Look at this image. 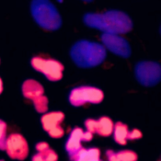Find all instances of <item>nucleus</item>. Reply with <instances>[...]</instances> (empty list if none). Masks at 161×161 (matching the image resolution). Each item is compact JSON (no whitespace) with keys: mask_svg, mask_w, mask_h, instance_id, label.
Returning <instances> with one entry per match:
<instances>
[{"mask_svg":"<svg viewBox=\"0 0 161 161\" xmlns=\"http://www.w3.org/2000/svg\"><path fill=\"white\" fill-rule=\"evenodd\" d=\"M84 22L87 26L105 33L125 34L133 27L128 15L118 10H109L103 13H88L84 16Z\"/></svg>","mask_w":161,"mask_h":161,"instance_id":"obj_1","label":"nucleus"},{"mask_svg":"<svg viewBox=\"0 0 161 161\" xmlns=\"http://www.w3.org/2000/svg\"><path fill=\"white\" fill-rule=\"evenodd\" d=\"M70 55L77 67L87 69L102 64L106 57V50L99 43L82 40L72 47Z\"/></svg>","mask_w":161,"mask_h":161,"instance_id":"obj_2","label":"nucleus"},{"mask_svg":"<svg viewBox=\"0 0 161 161\" xmlns=\"http://www.w3.org/2000/svg\"><path fill=\"white\" fill-rule=\"evenodd\" d=\"M30 9L35 21L42 28L55 31L60 28L61 16L49 0H32Z\"/></svg>","mask_w":161,"mask_h":161,"instance_id":"obj_3","label":"nucleus"},{"mask_svg":"<svg viewBox=\"0 0 161 161\" xmlns=\"http://www.w3.org/2000/svg\"><path fill=\"white\" fill-rule=\"evenodd\" d=\"M21 91L25 98L33 102L36 112L41 114L47 112L48 99L44 95L45 90L41 83L35 79H26L22 84Z\"/></svg>","mask_w":161,"mask_h":161,"instance_id":"obj_4","label":"nucleus"},{"mask_svg":"<svg viewBox=\"0 0 161 161\" xmlns=\"http://www.w3.org/2000/svg\"><path fill=\"white\" fill-rule=\"evenodd\" d=\"M104 93L100 89L88 86H79L70 92L69 101L74 107H79L87 103L97 104L101 103L104 99Z\"/></svg>","mask_w":161,"mask_h":161,"instance_id":"obj_5","label":"nucleus"},{"mask_svg":"<svg viewBox=\"0 0 161 161\" xmlns=\"http://www.w3.org/2000/svg\"><path fill=\"white\" fill-rule=\"evenodd\" d=\"M137 81L145 87L157 85L161 79V67L158 63L153 61H142L135 67Z\"/></svg>","mask_w":161,"mask_h":161,"instance_id":"obj_6","label":"nucleus"},{"mask_svg":"<svg viewBox=\"0 0 161 161\" xmlns=\"http://www.w3.org/2000/svg\"><path fill=\"white\" fill-rule=\"evenodd\" d=\"M31 67L42 74L48 80L57 82L63 77L64 66L58 60L42 57H34L31 60Z\"/></svg>","mask_w":161,"mask_h":161,"instance_id":"obj_7","label":"nucleus"},{"mask_svg":"<svg viewBox=\"0 0 161 161\" xmlns=\"http://www.w3.org/2000/svg\"><path fill=\"white\" fill-rule=\"evenodd\" d=\"M4 151L10 158L22 161L28 156L29 147L26 138L22 135L13 133L8 136Z\"/></svg>","mask_w":161,"mask_h":161,"instance_id":"obj_8","label":"nucleus"},{"mask_svg":"<svg viewBox=\"0 0 161 161\" xmlns=\"http://www.w3.org/2000/svg\"><path fill=\"white\" fill-rule=\"evenodd\" d=\"M103 45L113 53L123 58H128L131 53L128 41L118 34L103 33L101 36Z\"/></svg>","mask_w":161,"mask_h":161,"instance_id":"obj_9","label":"nucleus"},{"mask_svg":"<svg viewBox=\"0 0 161 161\" xmlns=\"http://www.w3.org/2000/svg\"><path fill=\"white\" fill-rule=\"evenodd\" d=\"M64 119L65 114L62 111L46 112L41 118V124L43 129L51 138L58 139L64 135V130L61 126Z\"/></svg>","mask_w":161,"mask_h":161,"instance_id":"obj_10","label":"nucleus"},{"mask_svg":"<svg viewBox=\"0 0 161 161\" xmlns=\"http://www.w3.org/2000/svg\"><path fill=\"white\" fill-rule=\"evenodd\" d=\"M93 134L88 131H84L80 128H74L65 143V150L69 156H71L80 150L82 142H89L92 139Z\"/></svg>","mask_w":161,"mask_h":161,"instance_id":"obj_11","label":"nucleus"},{"mask_svg":"<svg viewBox=\"0 0 161 161\" xmlns=\"http://www.w3.org/2000/svg\"><path fill=\"white\" fill-rule=\"evenodd\" d=\"M101 152L97 148H82L74 155L69 156L70 161H101Z\"/></svg>","mask_w":161,"mask_h":161,"instance_id":"obj_12","label":"nucleus"},{"mask_svg":"<svg viewBox=\"0 0 161 161\" xmlns=\"http://www.w3.org/2000/svg\"><path fill=\"white\" fill-rule=\"evenodd\" d=\"M114 123L112 119L108 116H102L98 119H95L94 133L107 137L113 134Z\"/></svg>","mask_w":161,"mask_h":161,"instance_id":"obj_13","label":"nucleus"},{"mask_svg":"<svg viewBox=\"0 0 161 161\" xmlns=\"http://www.w3.org/2000/svg\"><path fill=\"white\" fill-rule=\"evenodd\" d=\"M108 161H137L136 153L131 150H123L115 152L112 150H108L106 152Z\"/></svg>","mask_w":161,"mask_h":161,"instance_id":"obj_14","label":"nucleus"},{"mask_svg":"<svg viewBox=\"0 0 161 161\" xmlns=\"http://www.w3.org/2000/svg\"><path fill=\"white\" fill-rule=\"evenodd\" d=\"M129 130L128 126L121 121L114 124L113 137L116 143L120 145H125L127 143Z\"/></svg>","mask_w":161,"mask_h":161,"instance_id":"obj_15","label":"nucleus"},{"mask_svg":"<svg viewBox=\"0 0 161 161\" xmlns=\"http://www.w3.org/2000/svg\"><path fill=\"white\" fill-rule=\"evenodd\" d=\"M58 155L55 151L50 148L37 152L31 158V161H57Z\"/></svg>","mask_w":161,"mask_h":161,"instance_id":"obj_16","label":"nucleus"},{"mask_svg":"<svg viewBox=\"0 0 161 161\" xmlns=\"http://www.w3.org/2000/svg\"><path fill=\"white\" fill-rule=\"evenodd\" d=\"M8 126L6 123L0 119V150H5L6 143L8 138Z\"/></svg>","mask_w":161,"mask_h":161,"instance_id":"obj_17","label":"nucleus"},{"mask_svg":"<svg viewBox=\"0 0 161 161\" xmlns=\"http://www.w3.org/2000/svg\"><path fill=\"white\" fill-rule=\"evenodd\" d=\"M142 138V133L140 130L137 128H133L131 131H129L128 135V140H135L140 139Z\"/></svg>","mask_w":161,"mask_h":161,"instance_id":"obj_18","label":"nucleus"},{"mask_svg":"<svg viewBox=\"0 0 161 161\" xmlns=\"http://www.w3.org/2000/svg\"><path fill=\"white\" fill-rule=\"evenodd\" d=\"M50 148V145L49 144L46 142H38L35 145V148L37 152H40V151H43L45 150H47L48 148Z\"/></svg>","mask_w":161,"mask_h":161,"instance_id":"obj_19","label":"nucleus"},{"mask_svg":"<svg viewBox=\"0 0 161 161\" xmlns=\"http://www.w3.org/2000/svg\"><path fill=\"white\" fill-rule=\"evenodd\" d=\"M3 91V82L2 79L0 77V95L2 94Z\"/></svg>","mask_w":161,"mask_h":161,"instance_id":"obj_20","label":"nucleus"},{"mask_svg":"<svg viewBox=\"0 0 161 161\" xmlns=\"http://www.w3.org/2000/svg\"><path fill=\"white\" fill-rule=\"evenodd\" d=\"M82 1H84L85 2H87V3H90V2H92L93 0H82Z\"/></svg>","mask_w":161,"mask_h":161,"instance_id":"obj_21","label":"nucleus"},{"mask_svg":"<svg viewBox=\"0 0 161 161\" xmlns=\"http://www.w3.org/2000/svg\"><path fill=\"white\" fill-rule=\"evenodd\" d=\"M62 1H63V0H57V1H58V2H59V3H62Z\"/></svg>","mask_w":161,"mask_h":161,"instance_id":"obj_22","label":"nucleus"},{"mask_svg":"<svg viewBox=\"0 0 161 161\" xmlns=\"http://www.w3.org/2000/svg\"><path fill=\"white\" fill-rule=\"evenodd\" d=\"M0 161H5V160H4L3 159H0Z\"/></svg>","mask_w":161,"mask_h":161,"instance_id":"obj_23","label":"nucleus"},{"mask_svg":"<svg viewBox=\"0 0 161 161\" xmlns=\"http://www.w3.org/2000/svg\"><path fill=\"white\" fill-rule=\"evenodd\" d=\"M0 62H1V60H0Z\"/></svg>","mask_w":161,"mask_h":161,"instance_id":"obj_24","label":"nucleus"}]
</instances>
